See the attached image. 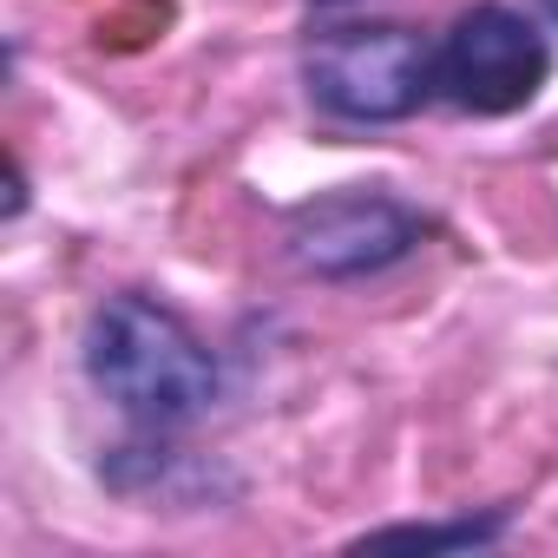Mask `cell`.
<instances>
[{"mask_svg":"<svg viewBox=\"0 0 558 558\" xmlns=\"http://www.w3.org/2000/svg\"><path fill=\"white\" fill-rule=\"evenodd\" d=\"M80 368L138 440H178L223 401L217 355L191 336L178 310L145 290H119L86 316Z\"/></svg>","mask_w":558,"mask_h":558,"instance_id":"6da1fadb","label":"cell"},{"mask_svg":"<svg viewBox=\"0 0 558 558\" xmlns=\"http://www.w3.org/2000/svg\"><path fill=\"white\" fill-rule=\"evenodd\" d=\"M303 93L336 125H401L434 99V47L414 27H323L303 47Z\"/></svg>","mask_w":558,"mask_h":558,"instance_id":"7a4b0ae2","label":"cell"},{"mask_svg":"<svg viewBox=\"0 0 558 558\" xmlns=\"http://www.w3.org/2000/svg\"><path fill=\"white\" fill-rule=\"evenodd\" d=\"M551 80V40L545 21L506 8V0H473L453 14V27L434 47V99H447L466 119H506L525 112Z\"/></svg>","mask_w":558,"mask_h":558,"instance_id":"3957f363","label":"cell"},{"mask_svg":"<svg viewBox=\"0 0 558 558\" xmlns=\"http://www.w3.org/2000/svg\"><path fill=\"white\" fill-rule=\"evenodd\" d=\"M427 236V217L408 197L388 191H329L290 210L283 243L290 256L323 276V283H362V276H381L395 263H408Z\"/></svg>","mask_w":558,"mask_h":558,"instance_id":"277c9868","label":"cell"},{"mask_svg":"<svg viewBox=\"0 0 558 558\" xmlns=\"http://www.w3.org/2000/svg\"><path fill=\"white\" fill-rule=\"evenodd\" d=\"M506 525H512V512L499 506V512H486V519H440V525H381V532H368L362 545H421V551H440V545H453V551H473V545H493V538H506Z\"/></svg>","mask_w":558,"mask_h":558,"instance_id":"5b68a950","label":"cell"},{"mask_svg":"<svg viewBox=\"0 0 558 558\" xmlns=\"http://www.w3.org/2000/svg\"><path fill=\"white\" fill-rule=\"evenodd\" d=\"M538 21H545V27H558V0H538Z\"/></svg>","mask_w":558,"mask_h":558,"instance_id":"8992f818","label":"cell"},{"mask_svg":"<svg viewBox=\"0 0 558 558\" xmlns=\"http://www.w3.org/2000/svg\"><path fill=\"white\" fill-rule=\"evenodd\" d=\"M310 8H349V0H310Z\"/></svg>","mask_w":558,"mask_h":558,"instance_id":"52a82bcc","label":"cell"}]
</instances>
